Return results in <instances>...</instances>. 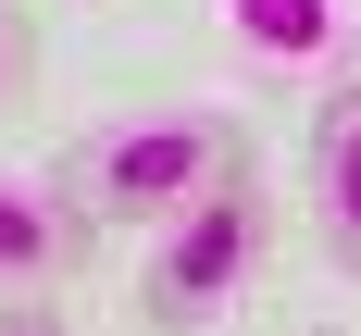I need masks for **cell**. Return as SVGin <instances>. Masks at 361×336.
<instances>
[{
    "label": "cell",
    "instance_id": "obj_4",
    "mask_svg": "<svg viewBox=\"0 0 361 336\" xmlns=\"http://www.w3.org/2000/svg\"><path fill=\"white\" fill-rule=\"evenodd\" d=\"M299 212H312V249L336 274H361V75H336L312 100V149H299Z\"/></svg>",
    "mask_w": 361,
    "mask_h": 336
},
{
    "label": "cell",
    "instance_id": "obj_3",
    "mask_svg": "<svg viewBox=\"0 0 361 336\" xmlns=\"http://www.w3.org/2000/svg\"><path fill=\"white\" fill-rule=\"evenodd\" d=\"M100 224L75 212L63 175H0V299H63Z\"/></svg>",
    "mask_w": 361,
    "mask_h": 336
},
{
    "label": "cell",
    "instance_id": "obj_5",
    "mask_svg": "<svg viewBox=\"0 0 361 336\" xmlns=\"http://www.w3.org/2000/svg\"><path fill=\"white\" fill-rule=\"evenodd\" d=\"M25 87H37V13H13V0H0V125L25 112Z\"/></svg>",
    "mask_w": 361,
    "mask_h": 336
},
{
    "label": "cell",
    "instance_id": "obj_7",
    "mask_svg": "<svg viewBox=\"0 0 361 336\" xmlns=\"http://www.w3.org/2000/svg\"><path fill=\"white\" fill-rule=\"evenodd\" d=\"M312 336H324V324H312Z\"/></svg>",
    "mask_w": 361,
    "mask_h": 336
},
{
    "label": "cell",
    "instance_id": "obj_6",
    "mask_svg": "<svg viewBox=\"0 0 361 336\" xmlns=\"http://www.w3.org/2000/svg\"><path fill=\"white\" fill-rule=\"evenodd\" d=\"M0 336H63V311L50 299H0Z\"/></svg>",
    "mask_w": 361,
    "mask_h": 336
},
{
    "label": "cell",
    "instance_id": "obj_1",
    "mask_svg": "<svg viewBox=\"0 0 361 336\" xmlns=\"http://www.w3.org/2000/svg\"><path fill=\"white\" fill-rule=\"evenodd\" d=\"M262 175L250 162V112L237 100H149V112H112V125H87V137L63 149V187L87 224H162L200 212L212 187Z\"/></svg>",
    "mask_w": 361,
    "mask_h": 336
},
{
    "label": "cell",
    "instance_id": "obj_2",
    "mask_svg": "<svg viewBox=\"0 0 361 336\" xmlns=\"http://www.w3.org/2000/svg\"><path fill=\"white\" fill-rule=\"evenodd\" d=\"M262 274H274V199H262V175H237V187H212L200 212H175L162 237H149L137 324L149 336H212Z\"/></svg>",
    "mask_w": 361,
    "mask_h": 336
}]
</instances>
